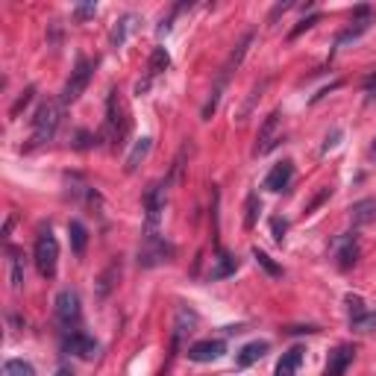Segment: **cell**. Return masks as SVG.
Returning <instances> with one entry per match:
<instances>
[{
  "label": "cell",
  "instance_id": "obj_1",
  "mask_svg": "<svg viewBox=\"0 0 376 376\" xmlns=\"http://www.w3.org/2000/svg\"><path fill=\"white\" fill-rule=\"evenodd\" d=\"M59 121H62V103H59V100H44V103L36 109L33 132H30L27 150H36V147H44L48 141H53L56 129H59Z\"/></svg>",
  "mask_w": 376,
  "mask_h": 376
},
{
  "label": "cell",
  "instance_id": "obj_2",
  "mask_svg": "<svg viewBox=\"0 0 376 376\" xmlns=\"http://www.w3.org/2000/svg\"><path fill=\"white\" fill-rule=\"evenodd\" d=\"M121 92L118 88H112L109 92V100H106V121H103V139L109 144H121L124 136L129 132V121H127V112H124V106H121Z\"/></svg>",
  "mask_w": 376,
  "mask_h": 376
},
{
  "label": "cell",
  "instance_id": "obj_3",
  "mask_svg": "<svg viewBox=\"0 0 376 376\" xmlns=\"http://www.w3.org/2000/svg\"><path fill=\"white\" fill-rule=\"evenodd\" d=\"M33 259H36V268L44 279H53L56 276V264H59V241L53 238L50 230H41V235L36 238V247H33Z\"/></svg>",
  "mask_w": 376,
  "mask_h": 376
},
{
  "label": "cell",
  "instance_id": "obj_4",
  "mask_svg": "<svg viewBox=\"0 0 376 376\" xmlns=\"http://www.w3.org/2000/svg\"><path fill=\"white\" fill-rule=\"evenodd\" d=\"M171 256H173V247L162 235H156V232L144 235V245L139 250V264H141V268H156V264H162V262H171Z\"/></svg>",
  "mask_w": 376,
  "mask_h": 376
},
{
  "label": "cell",
  "instance_id": "obj_5",
  "mask_svg": "<svg viewBox=\"0 0 376 376\" xmlns=\"http://www.w3.org/2000/svg\"><path fill=\"white\" fill-rule=\"evenodd\" d=\"M92 71H95V65L88 62V59H80L77 62V68L71 71L68 82H65V88H62V103L65 106H71V103L80 100V95L88 88V82H92Z\"/></svg>",
  "mask_w": 376,
  "mask_h": 376
},
{
  "label": "cell",
  "instance_id": "obj_6",
  "mask_svg": "<svg viewBox=\"0 0 376 376\" xmlns=\"http://www.w3.org/2000/svg\"><path fill=\"white\" fill-rule=\"evenodd\" d=\"M370 24H373V9L367 6V4H362V6H356V12H353V21H350V27L338 36V41H335V48H347L350 41H359L367 30H370Z\"/></svg>",
  "mask_w": 376,
  "mask_h": 376
},
{
  "label": "cell",
  "instance_id": "obj_7",
  "mask_svg": "<svg viewBox=\"0 0 376 376\" xmlns=\"http://www.w3.org/2000/svg\"><path fill=\"white\" fill-rule=\"evenodd\" d=\"M53 308H56V318H59V323L62 326H77L80 323V297H77V291H71V289H65V291H59L56 294V303H53Z\"/></svg>",
  "mask_w": 376,
  "mask_h": 376
},
{
  "label": "cell",
  "instance_id": "obj_8",
  "mask_svg": "<svg viewBox=\"0 0 376 376\" xmlns=\"http://www.w3.org/2000/svg\"><path fill=\"white\" fill-rule=\"evenodd\" d=\"M62 350L68 356H77V359H95L97 356V341L88 338L80 329H71L68 335H62Z\"/></svg>",
  "mask_w": 376,
  "mask_h": 376
},
{
  "label": "cell",
  "instance_id": "obj_9",
  "mask_svg": "<svg viewBox=\"0 0 376 376\" xmlns=\"http://www.w3.org/2000/svg\"><path fill=\"white\" fill-rule=\"evenodd\" d=\"M279 124H282V118H279V112H271L268 118H264V124H262V129H259V136H256V156H264V153H271L279 141H282V136H279Z\"/></svg>",
  "mask_w": 376,
  "mask_h": 376
},
{
  "label": "cell",
  "instance_id": "obj_10",
  "mask_svg": "<svg viewBox=\"0 0 376 376\" xmlns=\"http://www.w3.org/2000/svg\"><path fill=\"white\" fill-rule=\"evenodd\" d=\"M144 217H147V232H156L162 212H165V186H150L144 194Z\"/></svg>",
  "mask_w": 376,
  "mask_h": 376
},
{
  "label": "cell",
  "instance_id": "obj_11",
  "mask_svg": "<svg viewBox=\"0 0 376 376\" xmlns=\"http://www.w3.org/2000/svg\"><path fill=\"white\" fill-rule=\"evenodd\" d=\"M227 353V344L220 338H206V341H197L188 347V359L197 362V365H206V362H215Z\"/></svg>",
  "mask_w": 376,
  "mask_h": 376
},
{
  "label": "cell",
  "instance_id": "obj_12",
  "mask_svg": "<svg viewBox=\"0 0 376 376\" xmlns=\"http://www.w3.org/2000/svg\"><path fill=\"white\" fill-rule=\"evenodd\" d=\"M291 180H294V162H291V159H282L279 165L271 168L268 176H264V188L276 194V191H285V188H289Z\"/></svg>",
  "mask_w": 376,
  "mask_h": 376
},
{
  "label": "cell",
  "instance_id": "obj_13",
  "mask_svg": "<svg viewBox=\"0 0 376 376\" xmlns=\"http://www.w3.org/2000/svg\"><path fill=\"white\" fill-rule=\"evenodd\" d=\"M362 256V247H359V238L356 235H341L338 245H335V259H338V268L341 271H350L353 264L359 262Z\"/></svg>",
  "mask_w": 376,
  "mask_h": 376
},
{
  "label": "cell",
  "instance_id": "obj_14",
  "mask_svg": "<svg viewBox=\"0 0 376 376\" xmlns=\"http://www.w3.org/2000/svg\"><path fill=\"white\" fill-rule=\"evenodd\" d=\"M353 359H356V347L338 344L333 353H329V359H326V376H344L347 367L353 365Z\"/></svg>",
  "mask_w": 376,
  "mask_h": 376
},
{
  "label": "cell",
  "instance_id": "obj_15",
  "mask_svg": "<svg viewBox=\"0 0 376 376\" xmlns=\"http://www.w3.org/2000/svg\"><path fill=\"white\" fill-rule=\"evenodd\" d=\"M268 350H271L268 341H250V344H245V347H241V350L235 353V367H238V370H245V367L256 365Z\"/></svg>",
  "mask_w": 376,
  "mask_h": 376
},
{
  "label": "cell",
  "instance_id": "obj_16",
  "mask_svg": "<svg viewBox=\"0 0 376 376\" xmlns=\"http://www.w3.org/2000/svg\"><path fill=\"white\" fill-rule=\"evenodd\" d=\"M238 271V256L227 253V250H220L215 264H212V271H209V282H220V279H227Z\"/></svg>",
  "mask_w": 376,
  "mask_h": 376
},
{
  "label": "cell",
  "instance_id": "obj_17",
  "mask_svg": "<svg viewBox=\"0 0 376 376\" xmlns=\"http://www.w3.org/2000/svg\"><path fill=\"white\" fill-rule=\"evenodd\" d=\"M150 150H153V139H147V136H144V139H139L136 144H132V150L127 153V159H124V171H127V173H136V171H139V165L150 156Z\"/></svg>",
  "mask_w": 376,
  "mask_h": 376
},
{
  "label": "cell",
  "instance_id": "obj_18",
  "mask_svg": "<svg viewBox=\"0 0 376 376\" xmlns=\"http://www.w3.org/2000/svg\"><path fill=\"white\" fill-rule=\"evenodd\" d=\"M303 356H306L303 347H291L289 353H282V359L276 362L274 376H297V370H300V365H303Z\"/></svg>",
  "mask_w": 376,
  "mask_h": 376
},
{
  "label": "cell",
  "instance_id": "obj_19",
  "mask_svg": "<svg viewBox=\"0 0 376 376\" xmlns=\"http://www.w3.org/2000/svg\"><path fill=\"white\" fill-rule=\"evenodd\" d=\"M350 220L356 227H365V224H373L376 220V200H370V197H365V200L353 203L350 206Z\"/></svg>",
  "mask_w": 376,
  "mask_h": 376
},
{
  "label": "cell",
  "instance_id": "obj_20",
  "mask_svg": "<svg viewBox=\"0 0 376 376\" xmlns=\"http://www.w3.org/2000/svg\"><path fill=\"white\" fill-rule=\"evenodd\" d=\"M9 285H12V291L24 289V259L12 247H9Z\"/></svg>",
  "mask_w": 376,
  "mask_h": 376
},
{
  "label": "cell",
  "instance_id": "obj_21",
  "mask_svg": "<svg viewBox=\"0 0 376 376\" xmlns=\"http://www.w3.org/2000/svg\"><path fill=\"white\" fill-rule=\"evenodd\" d=\"M136 24H139V15H124V18L118 21V24L112 27V36H109V41H112L115 48H121V44L127 41V36H129L132 30H136Z\"/></svg>",
  "mask_w": 376,
  "mask_h": 376
},
{
  "label": "cell",
  "instance_id": "obj_22",
  "mask_svg": "<svg viewBox=\"0 0 376 376\" xmlns=\"http://www.w3.org/2000/svg\"><path fill=\"white\" fill-rule=\"evenodd\" d=\"M168 65H171L168 50H165V48H153V53H150V65H147V80L165 74V71H168Z\"/></svg>",
  "mask_w": 376,
  "mask_h": 376
},
{
  "label": "cell",
  "instance_id": "obj_23",
  "mask_svg": "<svg viewBox=\"0 0 376 376\" xmlns=\"http://www.w3.org/2000/svg\"><path fill=\"white\" fill-rule=\"evenodd\" d=\"M68 235H71L74 256H82L85 253V245H88V230L80 224V220H71V224H68Z\"/></svg>",
  "mask_w": 376,
  "mask_h": 376
},
{
  "label": "cell",
  "instance_id": "obj_24",
  "mask_svg": "<svg viewBox=\"0 0 376 376\" xmlns=\"http://www.w3.org/2000/svg\"><path fill=\"white\" fill-rule=\"evenodd\" d=\"M4 376H36V367L24 359H9L4 365Z\"/></svg>",
  "mask_w": 376,
  "mask_h": 376
},
{
  "label": "cell",
  "instance_id": "obj_25",
  "mask_svg": "<svg viewBox=\"0 0 376 376\" xmlns=\"http://www.w3.org/2000/svg\"><path fill=\"white\" fill-rule=\"evenodd\" d=\"M253 259H256V264H262V268L268 271V276H282V268H279V264H276V262H274L268 253H264V250L253 247Z\"/></svg>",
  "mask_w": 376,
  "mask_h": 376
},
{
  "label": "cell",
  "instance_id": "obj_26",
  "mask_svg": "<svg viewBox=\"0 0 376 376\" xmlns=\"http://www.w3.org/2000/svg\"><path fill=\"white\" fill-rule=\"evenodd\" d=\"M350 329H356V333H370V329H376V312H365L359 318H353Z\"/></svg>",
  "mask_w": 376,
  "mask_h": 376
},
{
  "label": "cell",
  "instance_id": "obj_27",
  "mask_svg": "<svg viewBox=\"0 0 376 376\" xmlns=\"http://www.w3.org/2000/svg\"><path fill=\"white\" fill-rule=\"evenodd\" d=\"M259 212H262L259 197H256V194H250V197H247V215H245V227H247V230H253V227H256Z\"/></svg>",
  "mask_w": 376,
  "mask_h": 376
},
{
  "label": "cell",
  "instance_id": "obj_28",
  "mask_svg": "<svg viewBox=\"0 0 376 376\" xmlns=\"http://www.w3.org/2000/svg\"><path fill=\"white\" fill-rule=\"evenodd\" d=\"M33 95H36V88L30 85V88H27V92H24V95H21V97L15 100V106L9 109V118H18V115H21V109H27V106H30V100H33Z\"/></svg>",
  "mask_w": 376,
  "mask_h": 376
},
{
  "label": "cell",
  "instance_id": "obj_29",
  "mask_svg": "<svg viewBox=\"0 0 376 376\" xmlns=\"http://www.w3.org/2000/svg\"><path fill=\"white\" fill-rule=\"evenodd\" d=\"M347 312H350V321L353 318H359V315H365L367 308H365V303H362V297H356V294H347Z\"/></svg>",
  "mask_w": 376,
  "mask_h": 376
},
{
  "label": "cell",
  "instance_id": "obj_30",
  "mask_svg": "<svg viewBox=\"0 0 376 376\" xmlns=\"http://www.w3.org/2000/svg\"><path fill=\"white\" fill-rule=\"evenodd\" d=\"M271 232H274V241H276V245H282V241H285V232H289V220H285V217H274V220H271Z\"/></svg>",
  "mask_w": 376,
  "mask_h": 376
},
{
  "label": "cell",
  "instance_id": "obj_31",
  "mask_svg": "<svg viewBox=\"0 0 376 376\" xmlns=\"http://www.w3.org/2000/svg\"><path fill=\"white\" fill-rule=\"evenodd\" d=\"M112 274H121V264H112V268H109L103 276H100V297H106L109 294V289H112V282H109V279H112Z\"/></svg>",
  "mask_w": 376,
  "mask_h": 376
},
{
  "label": "cell",
  "instance_id": "obj_32",
  "mask_svg": "<svg viewBox=\"0 0 376 376\" xmlns=\"http://www.w3.org/2000/svg\"><path fill=\"white\" fill-rule=\"evenodd\" d=\"M318 21H321V15H312V18H303V21H300V24H297V27L291 30V38H297V36H300V33H306V30H312V27L318 24Z\"/></svg>",
  "mask_w": 376,
  "mask_h": 376
},
{
  "label": "cell",
  "instance_id": "obj_33",
  "mask_svg": "<svg viewBox=\"0 0 376 376\" xmlns=\"http://www.w3.org/2000/svg\"><path fill=\"white\" fill-rule=\"evenodd\" d=\"M329 194H333V188H323V191H321V194L315 197V200H312V203L306 206V215H312V212H315V209H318V206H321L323 200H329Z\"/></svg>",
  "mask_w": 376,
  "mask_h": 376
},
{
  "label": "cell",
  "instance_id": "obj_34",
  "mask_svg": "<svg viewBox=\"0 0 376 376\" xmlns=\"http://www.w3.org/2000/svg\"><path fill=\"white\" fill-rule=\"evenodd\" d=\"M365 95H367V103L376 100V74H370V77L365 80Z\"/></svg>",
  "mask_w": 376,
  "mask_h": 376
},
{
  "label": "cell",
  "instance_id": "obj_35",
  "mask_svg": "<svg viewBox=\"0 0 376 376\" xmlns=\"http://www.w3.org/2000/svg\"><path fill=\"white\" fill-rule=\"evenodd\" d=\"M95 12H97V4H82V6H77V18H80V21L92 18Z\"/></svg>",
  "mask_w": 376,
  "mask_h": 376
},
{
  "label": "cell",
  "instance_id": "obj_36",
  "mask_svg": "<svg viewBox=\"0 0 376 376\" xmlns=\"http://www.w3.org/2000/svg\"><path fill=\"white\" fill-rule=\"evenodd\" d=\"M338 139H341V129H335V132H333V139H326V144H323V150H329V147H335V144H338Z\"/></svg>",
  "mask_w": 376,
  "mask_h": 376
},
{
  "label": "cell",
  "instance_id": "obj_37",
  "mask_svg": "<svg viewBox=\"0 0 376 376\" xmlns=\"http://www.w3.org/2000/svg\"><path fill=\"white\" fill-rule=\"evenodd\" d=\"M53 376H74V370H71V367H59Z\"/></svg>",
  "mask_w": 376,
  "mask_h": 376
},
{
  "label": "cell",
  "instance_id": "obj_38",
  "mask_svg": "<svg viewBox=\"0 0 376 376\" xmlns=\"http://www.w3.org/2000/svg\"><path fill=\"white\" fill-rule=\"evenodd\" d=\"M370 153H373V156H376V139H373V144H370Z\"/></svg>",
  "mask_w": 376,
  "mask_h": 376
}]
</instances>
